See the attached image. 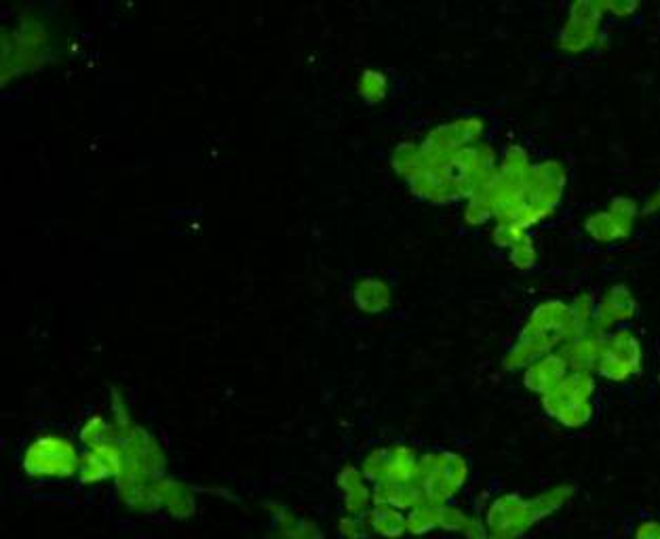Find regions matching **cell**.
Returning <instances> with one entry per match:
<instances>
[{"mask_svg": "<svg viewBox=\"0 0 660 539\" xmlns=\"http://www.w3.org/2000/svg\"><path fill=\"white\" fill-rule=\"evenodd\" d=\"M469 481L467 459L454 451H433L420 455L418 478L424 499L429 504L445 506L462 491Z\"/></svg>", "mask_w": 660, "mask_h": 539, "instance_id": "obj_1", "label": "cell"}, {"mask_svg": "<svg viewBox=\"0 0 660 539\" xmlns=\"http://www.w3.org/2000/svg\"><path fill=\"white\" fill-rule=\"evenodd\" d=\"M81 453L60 434H41L26 447L22 468L32 478H68L79 474Z\"/></svg>", "mask_w": 660, "mask_h": 539, "instance_id": "obj_2", "label": "cell"}, {"mask_svg": "<svg viewBox=\"0 0 660 539\" xmlns=\"http://www.w3.org/2000/svg\"><path fill=\"white\" fill-rule=\"evenodd\" d=\"M646 354L644 344L631 329L620 327L604 337V352H601L597 375L612 384H627L644 371Z\"/></svg>", "mask_w": 660, "mask_h": 539, "instance_id": "obj_3", "label": "cell"}, {"mask_svg": "<svg viewBox=\"0 0 660 539\" xmlns=\"http://www.w3.org/2000/svg\"><path fill=\"white\" fill-rule=\"evenodd\" d=\"M483 521L488 527V539H521L540 523L532 497L519 493L494 497L485 510Z\"/></svg>", "mask_w": 660, "mask_h": 539, "instance_id": "obj_4", "label": "cell"}, {"mask_svg": "<svg viewBox=\"0 0 660 539\" xmlns=\"http://www.w3.org/2000/svg\"><path fill=\"white\" fill-rule=\"evenodd\" d=\"M483 133H485V123L483 118L477 116H464L458 118V121L439 125L437 129L426 135L424 142L420 144L424 169L437 167L448 161V158L454 156L458 150L475 146Z\"/></svg>", "mask_w": 660, "mask_h": 539, "instance_id": "obj_5", "label": "cell"}, {"mask_svg": "<svg viewBox=\"0 0 660 539\" xmlns=\"http://www.w3.org/2000/svg\"><path fill=\"white\" fill-rule=\"evenodd\" d=\"M119 441L125 451V468L121 476L140 478V481H161L167 476L165 451L146 428L133 426Z\"/></svg>", "mask_w": 660, "mask_h": 539, "instance_id": "obj_6", "label": "cell"}, {"mask_svg": "<svg viewBox=\"0 0 660 539\" xmlns=\"http://www.w3.org/2000/svg\"><path fill=\"white\" fill-rule=\"evenodd\" d=\"M606 7L604 3H574L570 7L566 24L561 26L557 45L561 51L570 55H580L595 49L601 41V26L606 19Z\"/></svg>", "mask_w": 660, "mask_h": 539, "instance_id": "obj_7", "label": "cell"}, {"mask_svg": "<svg viewBox=\"0 0 660 539\" xmlns=\"http://www.w3.org/2000/svg\"><path fill=\"white\" fill-rule=\"evenodd\" d=\"M595 394H597L595 373L570 371L551 392L540 396V407L551 419H555L559 413H564L572 407L591 403Z\"/></svg>", "mask_w": 660, "mask_h": 539, "instance_id": "obj_8", "label": "cell"}, {"mask_svg": "<svg viewBox=\"0 0 660 539\" xmlns=\"http://www.w3.org/2000/svg\"><path fill=\"white\" fill-rule=\"evenodd\" d=\"M637 299L627 285H612L597 299L595 312V333L608 335L614 329L625 327L637 316Z\"/></svg>", "mask_w": 660, "mask_h": 539, "instance_id": "obj_9", "label": "cell"}, {"mask_svg": "<svg viewBox=\"0 0 660 539\" xmlns=\"http://www.w3.org/2000/svg\"><path fill=\"white\" fill-rule=\"evenodd\" d=\"M125 468V451L121 441H110L81 455L79 476L83 485H97L108 478H119Z\"/></svg>", "mask_w": 660, "mask_h": 539, "instance_id": "obj_10", "label": "cell"}, {"mask_svg": "<svg viewBox=\"0 0 660 539\" xmlns=\"http://www.w3.org/2000/svg\"><path fill=\"white\" fill-rule=\"evenodd\" d=\"M336 485L342 493L344 512L351 516H365L374 506V489L363 476L361 468L346 464L336 476Z\"/></svg>", "mask_w": 660, "mask_h": 539, "instance_id": "obj_11", "label": "cell"}, {"mask_svg": "<svg viewBox=\"0 0 660 539\" xmlns=\"http://www.w3.org/2000/svg\"><path fill=\"white\" fill-rule=\"evenodd\" d=\"M568 373H570V367L566 363V358L557 350V352H551L547 356L538 358V361L532 363L528 369H523V386L538 396H545Z\"/></svg>", "mask_w": 660, "mask_h": 539, "instance_id": "obj_12", "label": "cell"}, {"mask_svg": "<svg viewBox=\"0 0 660 539\" xmlns=\"http://www.w3.org/2000/svg\"><path fill=\"white\" fill-rule=\"evenodd\" d=\"M633 228H635L633 217L618 213L610 207L606 211L591 213L585 219V232L595 243H604V245L627 241V238L633 234Z\"/></svg>", "mask_w": 660, "mask_h": 539, "instance_id": "obj_13", "label": "cell"}, {"mask_svg": "<svg viewBox=\"0 0 660 539\" xmlns=\"http://www.w3.org/2000/svg\"><path fill=\"white\" fill-rule=\"evenodd\" d=\"M604 337L601 333H585L572 342H568L559 352L564 354L566 363L570 371H585V373H595L601 352H604Z\"/></svg>", "mask_w": 660, "mask_h": 539, "instance_id": "obj_14", "label": "cell"}, {"mask_svg": "<svg viewBox=\"0 0 660 539\" xmlns=\"http://www.w3.org/2000/svg\"><path fill=\"white\" fill-rule=\"evenodd\" d=\"M157 489L163 510H167L173 518L186 521V518L197 512V497H194V491L186 483L165 476L157 483Z\"/></svg>", "mask_w": 660, "mask_h": 539, "instance_id": "obj_15", "label": "cell"}, {"mask_svg": "<svg viewBox=\"0 0 660 539\" xmlns=\"http://www.w3.org/2000/svg\"><path fill=\"white\" fill-rule=\"evenodd\" d=\"M353 299L359 310L367 314H378L384 312L388 306H391V287H388L386 281L378 276H363L357 281L353 289Z\"/></svg>", "mask_w": 660, "mask_h": 539, "instance_id": "obj_16", "label": "cell"}, {"mask_svg": "<svg viewBox=\"0 0 660 539\" xmlns=\"http://www.w3.org/2000/svg\"><path fill=\"white\" fill-rule=\"evenodd\" d=\"M424 493L418 483L410 485H397V483H380L374 485V504L380 506H391L401 512H410L424 504Z\"/></svg>", "mask_w": 660, "mask_h": 539, "instance_id": "obj_17", "label": "cell"}, {"mask_svg": "<svg viewBox=\"0 0 660 539\" xmlns=\"http://www.w3.org/2000/svg\"><path fill=\"white\" fill-rule=\"evenodd\" d=\"M418 466H420V455L416 453V449L407 445L388 447V474L384 483H397V485L416 483Z\"/></svg>", "mask_w": 660, "mask_h": 539, "instance_id": "obj_18", "label": "cell"}, {"mask_svg": "<svg viewBox=\"0 0 660 539\" xmlns=\"http://www.w3.org/2000/svg\"><path fill=\"white\" fill-rule=\"evenodd\" d=\"M365 523L374 535L384 539H401L407 535V514L391 506L374 504L365 514Z\"/></svg>", "mask_w": 660, "mask_h": 539, "instance_id": "obj_19", "label": "cell"}, {"mask_svg": "<svg viewBox=\"0 0 660 539\" xmlns=\"http://www.w3.org/2000/svg\"><path fill=\"white\" fill-rule=\"evenodd\" d=\"M275 516L273 539H323L321 529L306 518H298L294 512L275 504L270 508Z\"/></svg>", "mask_w": 660, "mask_h": 539, "instance_id": "obj_20", "label": "cell"}, {"mask_svg": "<svg viewBox=\"0 0 660 539\" xmlns=\"http://www.w3.org/2000/svg\"><path fill=\"white\" fill-rule=\"evenodd\" d=\"M574 493H576V489L572 485H555L547 491L534 495L532 502H534V508L538 514V521L540 523L547 521L549 516L559 512L574 497Z\"/></svg>", "mask_w": 660, "mask_h": 539, "instance_id": "obj_21", "label": "cell"}, {"mask_svg": "<svg viewBox=\"0 0 660 539\" xmlns=\"http://www.w3.org/2000/svg\"><path fill=\"white\" fill-rule=\"evenodd\" d=\"M79 438L87 449H95L110 441H119V432H116L114 424L108 422V419H104L102 415H91L83 424Z\"/></svg>", "mask_w": 660, "mask_h": 539, "instance_id": "obj_22", "label": "cell"}, {"mask_svg": "<svg viewBox=\"0 0 660 539\" xmlns=\"http://www.w3.org/2000/svg\"><path fill=\"white\" fill-rule=\"evenodd\" d=\"M439 518H441V506L424 502L418 508L407 512V535L424 537L439 529Z\"/></svg>", "mask_w": 660, "mask_h": 539, "instance_id": "obj_23", "label": "cell"}, {"mask_svg": "<svg viewBox=\"0 0 660 539\" xmlns=\"http://www.w3.org/2000/svg\"><path fill=\"white\" fill-rule=\"evenodd\" d=\"M570 310H572V318H574V325H576L578 335L591 333L595 329L597 299L593 297V293H589V291L578 293L572 299V302H570Z\"/></svg>", "mask_w": 660, "mask_h": 539, "instance_id": "obj_24", "label": "cell"}, {"mask_svg": "<svg viewBox=\"0 0 660 539\" xmlns=\"http://www.w3.org/2000/svg\"><path fill=\"white\" fill-rule=\"evenodd\" d=\"M393 167L405 179H410L418 171H422L424 169V163H422L420 144H414V142H403V144H399L395 148V152H393Z\"/></svg>", "mask_w": 660, "mask_h": 539, "instance_id": "obj_25", "label": "cell"}, {"mask_svg": "<svg viewBox=\"0 0 660 539\" xmlns=\"http://www.w3.org/2000/svg\"><path fill=\"white\" fill-rule=\"evenodd\" d=\"M386 91H388V78L384 72L365 70L359 76V93L370 104H376V102H380V99H384Z\"/></svg>", "mask_w": 660, "mask_h": 539, "instance_id": "obj_26", "label": "cell"}, {"mask_svg": "<svg viewBox=\"0 0 660 539\" xmlns=\"http://www.w3.org/2000/svg\"><path fill=\"white\" fill-rule=\"evenodd\" d=\"M361 472L372 485L384 483L388 474V447H378L367 453L363 459Z\"/></svg>", "mask_w": 660, "mask_h": 539, "instance_id": "obj_27", "label": "cell"}, {"mask_svg": "<svg viewBox=\"0 0 660 539\" xmlns=\"http://www.w3.org/2000/svg\"><path fill=\"white\" fill-rule=\"evenodd\" d=\"M509 262L517 268V270H532L538 262V251L536 245L532 241V236L528 234L523 238L521 243H517L513 249H509Z\"/></svg>", "mask_w": 660, "mask_h": 539, "instance_id": "obj_28", "label": "cell"}, {"mask_svg": "<svg viewBox=\"0 0 660 539\" xmlns=\"http://www.w3.org/2000/svg\"><path fill=\"white\" fill-rule=\"evenodd\" d=\"M526 236H528V230H523L521 226L511 224V222H498L492 232V241L500 249H513Z\"/></svg>", "mask_w": 660, "mask_h": 539, "instance_id": "obj_29", "label": "cell"}, {"mask_svg": "<svg viewBox=\"0 0 660 539\" xmlns=\"http://www.w3.org/2000/svg\"><path fill=\"white\" fill-rule=\"evenodd\" d=\"M112 424L116 428V432H119V438L129 432L135 424L131 422V413H129V407L125 405V398L119 390H112Z\"/></svg>", "mask_w": 660, "mask_h": 539, "instance_id": "obj_30", "label": "cell"}, {"mask_svg": "<svg viewBox=\"0 0 660 539\" xmlns=\"http://www.w3.org/2000/svg\"><path fill=\"white\" fill-rule=\"evenodd\" d=\"M469 521V514L464 512L458 506L452 504H445L441 506V518H439V529L441 531H448V533H462L464 525Z\"/></svg>", "mask_w": 660, "mask_h": 539, "instance_id": "obj_31", "label": "cell"}, {"mask_svg": "<svg viewBox=\"0 0 660 539\" xmlns=\"http://www.w3.org/2000/svg\"><path fill=\"white\" fill-rule=\"evenodd\" d=\"M338 531L344 539H367L372 535L370 527L365 523V516L344 514L338 521Z\"/></svg>", "mask_w": 660, "mask_h": 539, "instance_id": "obj_32", "label": "cell"}, {"mask_svg": "<svg viewBox=\"0 0 660 539\" xmlns=\"http://www.w3.org/2000/svg\"><path fill=\"white\" fill-rule=\"evenodd\" d=\"M494 217V211L492 207L483 201V198L479 196H471L469 198V203H467V209H464V219H467V222L471 226H481L488 222V219Z\"/></svg>", "mask_w": 660, "mask_h": 539, "instance_id": "obj_33", "label": "cell"}, {"mask_svg": "<svg viewBox=\"0 0 660 539\" xmlns=\"http://www.w3.org/2000/svg\"><path fill=\"white\" fill-rule=\"evenodd\" d=\"M460 535L464 539H488V527H485L483 518L469 514V521H467V525H464Z\"/></svg>", "mask_w": 660, "mask_h": 539, "instance_id": "obj_34", "label": "cell"}, {"mask_svg": "<svg viewBox=\"0 0 660 539\" xmlns=\"http://www.w3.org/2000/svg\"><path fill=\"white\" fill-rule=\"evenodd\" d=\"M631 539H660V521H656V518L642 521L635 527Z\"/></svg>", "mask_w": 660, "mask_h": 539, "instance_id": "obj_35", "label": "cell"}, {"mask_svg": "<svg viewBox=\"0 0 660 539\" xmlns=\"http://www.w3.org/2000/svg\"><path fill=\"white\" fill-rule=\"evenodd\" d=\"M606 13L618 17V19H627L633 17L639 11V3H604Z\"/></svg>", "mask_w": 660, "mask_h": 539, "instance_id": "obj_36", "label": "cell"}, {"mask_svg": "<svg viewBox=\"0 0 660 539\" xmlns=\"http://www.w3.org/2000/svg\"><path fill=\"white\" fill-rule=\"evenodd\" d=\"M642 213H646V215L660 213V188L654 190V192L646 198V203H644V207H642Z\"/></svg>", "mask_w": 660, "mask_h": 539, "instance_id": "obj_37", "label": "cell"}]
</instances>
